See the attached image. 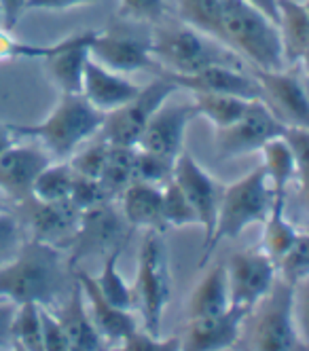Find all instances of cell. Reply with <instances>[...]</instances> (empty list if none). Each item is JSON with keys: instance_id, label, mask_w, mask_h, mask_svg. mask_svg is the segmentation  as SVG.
I'll use <instances>...</instances> for the list:
<instances>
[{"instance_id": "cell-1", "label": "cell", "mask_w": 309, "mask_h": 351, "mask_svg": "<svg viewBox=\"0 0 309 351\" xmlns=\"http://www.w3.org/2000/svg\"><path fill=\"white\" fill-rule=\"evenodd\" d=\"M70 273L62 250L25 239L15 258L0 267V298L13 305L34 303L54 309L72 286Z\"/></svg>"}, {"instance_id": "cell-2", "label": "cell", "mask_w": 309, "mask_h": 351, "mask_svg": "<svg viewBox=\"0 0 309 351\" xmlns=\"http://www.w3.org/2000/svg\"><path fill=\"white\" fill-rule=\"evenodd\" d=\"M102 123H104V112L95 110L81 93H62L60 104L45 121L34 125L13 123L9 130L15 138L41 142L51 159L56 157L58 161H68L85 140L98 136Z\"/></svg>"}, {"instance_id": "cell-3", "label": "cell", "mask_w": 309, "mask_h": 351, "mask_svg": "<svg viewBox=\"0 0 309 351\" xmlns=\"http://www.w3.org/2000/svg\"><path fill=\"white\" fill-rule=\"evenodd\" d=\"M222 45L236 56L248 60L252 68H284L279 32L275 23L246 0H220Z\"/></svg>"}, {"instance_id": "cell-4", "label": "cell", "mask_w": 309, "mask_h": 351, "mask_svg": "<svg viewBox=\"0 0 309 351\" xmlns=\"http://www.w3.org/2000/svg\"><path fill=\"white\" fill-rule=\"evenodd\" d=\"M150 56L159 66V74L172 77H187L210 66H244L240 56L187 23L159 26L154 30L150 36Z\"/></svg>"}, {"instance_id": "cell-5", "label": "cell", "mask_w": 309, "mask_h": 351, "mask_svg": "<svg viewBox=\"0 0 309 351\" xmlns=\"http://www.w3.org/2000/svg\"><path fill=\"white\" fill-rule=\"evenodd\" d=\"M271 199H273V195L267 184V176H265L263 165L254 167L252 171H248L244 176V178L222 189L214 235H212L210 245L203 250L199 265L203 267L208 263L210 254L218 247L220 241L236 239L250 227V224L265 222Z\"/></svg>"}, {"instance_id": "cell-6", "label": "cell", "mask_w": 309, "mask_h": 351, "mask_svg": "<svg viewBox=\"0 0 309 351\" xmlns=\"http://www.w3.org/2000/svg\"><path fill=\"white\" fill-rule=\"evenodd\" d=\"M297 286L275 278L271 290L256 303L246 332V351H307L299 337L295 307Z\"/></svg>"}, {"instance_id": "cell-7", "label": "cell", "mask_w": 309, "mask_h": 351, "mask_svg": "<svg viewBox=\"0 0 309 351\" xmlns=\"http://www.w3.org/2000/svg\"><path fill=\"white\" fill-rule=\"evenodd\" d=\"M132 292H134V309H138L142 315L144 330L159 337L161 317L172 294L168 256H165L161 233L146 231L138 250V271H136V282L132 286Z\"/></svg>"}, {"instance_id": "cell-8", "label": "cell", "mask_w": 309, "mask_h": 351, "mask_svg": "<svg viewBox=\"0 0 309 351\" xmlns=\"http://www.w3.org/2000/svg\"><path fill=\"white\" fill-rule=\"evenodd\" d=\"M178 91V85L168 74H157V79L150 81L146 87L138 89V93L127 104L115 108L104 114V123L98 132L106 144L113 146H130L134 148L146 130L150 117L165 104L168 99Z\"/></svg>"}, {"instance_id": "cell-9", "label": "cell", "mask_w": 309, "mask_h": 351, "mask_svg": "<svg viewBox=\"0 0 309 351\" xmlns=\"http://www.w3.org/2000/svg\"><path fill=\"white\" fill-rule=\"evenodd\" d=\"M132 235V227L125 222L117 202H106L81 212V222L70 245L68 267L87 256H106L111 250L125 245Z\"/></svg>"}, {"instance_id": "cell-10", "label": "cell", "mask_w": 309, "mask_h": 351, "mask_svg": "<svg viewBox=\"0 0 309 351\" xmlns=\"http://www.w3.org/2000/svg\"><path fill=\"white\" fill-rule=\"evenodd\" d=\"M288 125L282 123L263 99H250L244 114L229 128L216 130V159L229 161L261 150L269 140L284 136Z\"/></svg>"}, {"instance_id": "cell-11", "label": "cell", "mask_w": 309, "mask_h": 351, "mask_svg": "<svg viewBox=\"0 0 309 351\" xmlns=\"http://www.w3.org/2000/svg\"><path fill=\"white\" fill-rule=\"evenodd\" d=\"M250 74L261 87V99L282 123L295 125V128H307L309 99L305 83L299 74V66H284L279 70L252 68Z\"/></svg>"}, {"instance_id": "cell-12", "label": "cell", "mask_w": 309, "mask_h": 351, "mask_svg": "<svg viewBox=\"0 0 309 351\" xmlns=\"http://www.w3.org/2000/svg\"><path fill=\"white\" fill-rule=\"evenodd\" d=\"M172 180L185 193L189 206L195 212L197 224L203 231V250H205L210 245L212 235H214L222 189L218 186V182L212 176L195 161V157H191L185 150L174 161Z\"/></svg>"}, {"instance_id": "cell-13", "label": "cell", "mask_w": 309, "mask_h": 351, "mask_svg": "<svg viewBox=\"0 0 309 351\" xmlns=\"http://www.w3.org/2000/svg\"><path fill=\"white\" fill-rule=\"evenodd\" d=\"M227 269L231 307L252 311L275 282V265L261 247L231 254Z\"/></svg>"}, {"instance_id": "cell-14", "label": "cell", "mask_w": 309, "mask_h": 351, "mask_svg": "<svg viewBox=\"0 0 309 351\" xmlns=\"http://www.w3.org/2000/svg\"><path fill=\"white\" fill-rule=\"evenodd\" d=\"M21 220L30 229V239L51 247L66 250L72 245L81 222V210L70 199L66 202H41L36 197L19 204Z\"/></svg>"}, {"instance_id": "cell-15", "label": "cell", "mask_w": 309, "mask_h": 351, "mask_svg": "<svg viewBox=\"0 0 309 351\" xmlns=\"http://www.w3.org/2000/svg\"><path fill=\"white\" fill-rule=\"evenodd\" d=\"M89 58L119 74H130L136 70H150L159 74V66L150 56V36H140L134 32H95L89 45Z\"/></svg>"}, {"instance_id": "cell-16", "label": "cell", "mask_w": 309, "mask_h": 351, "mask_svg": "<svg viewBox=\"0 0 309 351\" xmlns=\"http://www.w3.org/2000/svg\"><path fill=\"white\" fill-rule=\"evenodd\" d=\"M49 163L51 157L45 148L13 142L0 153V193L19 206L32 197L38 173Z\"/></svg>"}, {"instance_id": "cell-17", "label": "cell", "mask_w": 309, "mask_h": 351, "mask_svg": "<svg viewBox=\"0 0 309 351\" xmlns=\"http://www.w3.org/2000/svg\"><path fill=\"white\" fill-rule=\"evenodd\" d=\"M193 119H197L193 102L161 104V108L150 117L136 148L176 161V157L183 153L185 132Z\"/></svg>"}, {"instance_id": "cell-18", "label": "cell", "mask_w": 309, "mask_h": 351, "mask_svg": "<svg viewBox=\"0 0 309 351\" xmlns=\"http://www.w3.org/2000/svg\"><path fill=\"white\" fill-rule=\"evenodd\" d=\"M250 311L229 307L218 315L189 319V328L180 351H222L240 343L242 326Z\"/></svg>"}, {"instance_id": "cell-19", "label": "cell", "mask_w": 309, "mask_h": 351, "mask_svg": "<svg viewBox=\"0 0 309 351\" xmlns=\"http://www.w3.org/2000/svg\"><path fill=\"white\" fill-rule=\"evenodd\" d=\"M74 280L81 286L85 305H87V311H89V317L95 326V330L100 332L102 339L106 341V345H117L119 341L130 337L138 328V319L134 317V313L111 305L108 300L102 296L95 280L87 271L76 269Z\"/></svg>"}, {"instance_id": "cell-20", "label": "cell", "mask_w": 309, "mask_h": 351, "mask_svg": "<svg viewBox=\"0 0 309 351\" xmlns=\"http://www.w3.org/2000/svg\"><path fill=\"white\" fill-rule=\"evenodd\" d=\"M168 77L178 85V89H187L191 93H222L244 99L261 97V87L252 74L233 66H210L195 74H187V77H172V74Z\"/></svg>"}, {"instance_id": "cell-21", "label": "cell", "mask_w": 309, "mask_h": 351, "mask_svg": "<svg viewBox=\"0 0 309 351\" xmlns=\"http://www.w3.org/2000/svg\"><path fill=\"white\" fill-rule=\"evenodd\" d=\"M51 313L60 322L62 330L68 339L70 351H108L106 341L100 337V332L95 330V326L89 317L81 286L74 280V275H72V286L68 290L66 300L58 309L56 307L51 309Z\"/></svg>"}, {"instance_id": "cell-22", "label": "cell", "mask_w": 309, "mask_h": 351, "mask_svg": "<svg viewBox=\"0 0 309 351\" xmlns=\"http://www.w3.org/2000/svg\"><path fill=\"white\" fill-rule=\"evenodd\" d=\"M138 85H134L125 74L113 72L91 58L85 64L81 95L100 112H113L115 108L127 104L138 93Z\"/></svg>"}, {"instance_id": "cell-23", "label": "cell", "mask_w": 309, "mask_h": 351, "mask_svg": "<svg viewBox=\"0 0 309 351\" xmlns=\"http://www.w3.org/2000/svg\"><path fill=\"white\" fill-rule=\"evenodd\" d=\"M95 36V30L70 34L66 36V45L60 49L56 56L45 60L49 79L58 85L62 93L76 95L81 93L83 87V72L85 64L89 60V45Z\"/></svg>"}, {"instance_id": "cell-24", "label": "cell", "mask_w": 309, "mask_h": 351, "mask_svg": "<svg viewBox=\"0 0 309 351\" xmlns=\"http://www.w3.org/2000/svg\"><path fill=\"white\" fill-rule=\"evenodd\" d=\"M117 202L125 222L132 229H146L161 235L168 231V224L163 220L161 186L134 180L119 195Z\"/></svg>"}, {"instance_id": "cell-25", "label": "cell", "mask_w": 309, "mask_h": 351, "mask_svg": "<svg viewBox=\"0 0 309 351\" xmlns=\"http://www.w3.org/2000/svg\"><path fill=\"white\" fill-rule=\"evenodd\" d=\"M277 32L286 66H301L309 53V7L299 0H277Z\"/></svg>"}, {"instance_id": "cell-26", "label": "cell", "mask_w": 309, "mask_h": 351, "mask_svg": "<svg viewBox=\"0 0 309 351\" xmlns=\"http://www.w3.org/2000/svg\"><path fill=\"white\" fill-rule=\"evenodd\" d=\"M229 307H231V298H229L227 269L225 265H216L195 286L187 305V315L189 319L208 317V315H218Z\"/></svg>"}, {"instance_id": "cell-27", "label": "cell", "mask_w": 309, "mask_h": 351, "mask_svg": "<svg viewBox=\"0 0 309 351\" xmlns=\"http://www.w3.org/2000/svg\"><path fill=\"white\" fill-rule=\"evenodd\" d=\"M263 224H265V231H263V245H261V250L275 265L277 258L284 254L286 250L301 235V231L295 227V224L286 216V197L273 195L269 212H267V218H265Z\"/></svg>"}, {"instance_id": "cell-28", "label": "cell", "mask_w": 309, "mask_h": 351, "mask_svg": "<svg viewBox=\"0 0 309 351\" xmlns=\"http://www.w3.org/2000/svg\"><path fill=\"white\" fill-rule=\"evenodd\" d=\"M263 169L267 176V184L271 189V195L286 197L293 182H297V167L295 157L288 142L284 138H273L263 148Z\"/></svg>"}, {"instance_id": "cell-29", "label": "cell", "mask_w": 309, "mask_h": 351, "mask_svg": "<svg viewBox=\"0 0 309 351\" xmlns=\"http://www.w3.org/2000/svg\"><path fill=\"white\" fill-rule=\"evenodd\" d=\"M134 155L136 146H113L108 144V155L104 169L100 173V182L106 189L108 197L117 202L119 195L134 182Z\"/></svg>"}, {"instance_id": "cell-30", "label": "cell", "mask_w": 309, "mask_h": 351, "mask_svg": "<svg viewBox=\"0 0 309 351\" xmlns=\"http://www.w3.org/2000/svg\"><path fill=\"white\" fill-rule=\"evenodd\" d=\"M125 245H119L115 250L104 256V265H102V271L95 280L102 296H104L111 305L119 307V309H125V311H132L134 309V292H132V286L127 284L121 273H119V256L123 254Z\"/></svg>"}, {"instance_id": "cell-31", "label": "cell", "mask_w": 309, "mask_h": 351, "mask_svg": "<svg viewBox=\"0 0 309 351\" xmlns=\"http://www.w3.org/2000/svg\"><path fill=\"white\" fill-rule=\"evenodd\" d=\"M250 99L238 97V95H222V93H193V104L197 110V117H205L216 130L229 128L236 123Z\"/></svg>"}, {"instance_id": "cell-32", "label": "cell", "mask_w": 309, "mask_h": 351, "mask_svg": "<svg viewBox=\"0 0 309 351\" xmlns=\"http://www.w3.org/2000/svg\"><path fill=\"white\" fill-rule=\"evenodd\" d=\"M180 21L222 45L220 0H178Z\"/></svg>"}, {"instance_id": "cell-33", "label": "cell", "mask_w": 309, "mask_h": 351, "mask_svg": "<svg viewBox=\"0 0 309 351\" xmlns=\"http://www.w3.org/2000/svg\"><path fill=\"white\" fill-rule=\"evenodd\" d=\"M74 182V171L68 161H51L34 182L32 197L41 199V202H66L72 191Z\"/></svg>"}, {"instance_id": "cell-34", "label": "cell", "mask_w": 309, "mask_h": 351, "mask_svg": "<svg viewBox=\"0 0 309 351\" xmlns=\"http://www.w3.org/2000/svg\"><path fill=\"white\" fill-rule=\"evenodd\" d=\"M13 343L21 345L25 351H43V326L41 307L34 303L17 305L11 326Z\"/></svg>"}, {"instance_id": "cell-35", "label": "cell", "mask_w": 309, "mask_h": 351, "mask_svg": "<svg viewBox=\"0 0 309 351\" xmlns=\"http://www.w3.org/2000/svg\"><path fill=\"white\" fill-rule=\"evenodd\" d=\"M275 273L286 284L299 286L309 273V235L301 233L299 239L275 263Z\"/></svg>"}, {"instance_id": "cell-36", "label": "cell", "mask_w": 309, "mask_h": 351, "mask_svg": "<svg viewBox=\"0 0 309 351\" xmlns=\"http://www.w3.org/2000/svg\"><path fill=\"white\" fill-rule=\"evenodd\" d=\"M172 171H174L172 159H165L161 155H154V153H148V150L136 148L134 180L154 184V186H163L172 180Z\"/></svg>"}, {"instance_id": "cell-37", "label": "cell", "mask_w": 309, "mask_h": 351, "mask_svg": "<svg viewBox=\"0 0 309 351\" xmlns=\"http://www.w3.org/2000/svg\"><path fill=\"white\" fill-rule=\"evenodd\" d=\"M161 204H163V220L168 224V229L197 224L193 208L189 206L185 193L180 191V186L174 180L161 186Z\"/></svg>"}, {"instance_id": "cell-38", "label": "cell", "mask_w": 309, "mask_h": 351, "mask_svg": "<svg viewBox=\"0 0 309 351\" xmlns=\"http://www.w3.org/2000/svg\"><path fill=\"white\" fill-rule=\"evenodd\" d=\"M106 155H108V144L102 138H98L93 144H89L85 150H81V153H74L68 159V163L76 176H85V178H98L100 180V173L106 163Z\"/></svg>"}, {"instance_id": "cell-39", "label": "cell", "mask_w": 309, "mask_h": 351, "mask_svg": "<svg viewBox=\"0 0 309 351\" xmlns=\"http://www.w3.org/2000/svg\"><path fill=\"white\" fill-rule=\"evenodd\" d=\"M183 341L180 337H154L146 330H134L130 337L117 343V347H108V351H180Z\"/></svg>"}, {"instance_id": "cell-40", "label": "cell", "mask_w": 309, "mask_h": 351, "mask_svg": "<svg viewBox=\"0 0 309 351\" xmlns=\"http://www.w3.org/2000/svg\"><path fill=\"white\" fill-rule=\"evenodd\" d=\"M282 138L288 142V146L293 150L295 167H297V184H299L301 195L305 197V193H307V163H309V130L288 125Z\"/></svg>"}, {"instance_id": "cell-41", "label": "cell", "mask_w": 309, "mask_h": 351, "mask_svg": "<svg viewBox=\"0 0 309 351\" xmlns=\"http://www.w3.org/2000/svg\"><path fill=\"white\" fill-rule=\"evenodd\" d=\"M23 229L15 214L9 210L0 212V267L15 258L19 247L23 245Z\"/></svg>"}, {"instance_id": "cell-42", "label": "cell", "mask_w": 309, "mask_h": 351, "mask_svg": "<svg viewBox=\"0 0 309 351\" xmlns=\"http://www.w3.org/2000/svg\"><path fill=\"white\" fill-rule=\"evenodd\" d=\"M68 199L81 212L87 208L100 206V204L113 202L106 189L102 186V182L98 178H85V176H76V173H74V182H72V191H70Z\"/></svg>"}, {"instance_id": "cell-43", "label": "cell", "mask_w": 309, "mask_h": 351, "mask_svg": "<svg viewBox=\"0 0 309 351\" xmlns=\"http://www.w3.org/2000/svg\"><path fill=\"white\" fill-rule=\"evenodd\" d=\"M165 15V0H119V17L138 23H159Z\"/></svg>"}, {"instance_id": "cell-44", "label": "cell", "mask_w": 309, "mask_h": 351, "mask_svg": "<svg viewBox=\"0 0 309 351\" xmlns=\"http://www.w3.org/2000/svg\"><path fill=\"white\" fill-rule=\"evenodd\" d=\"M41 326H43V351H70L68 339L56 315L51 313V309L41 307Z\"/></svg>"}, {"instance_id": "cell-45", "label": "cell", "mask_w": 309, "mask_h": 351, "mask_svg": "<svg viewBox=\"0 0 309 351\" xmlns=\"http://www.w3.org/2000/svg\"><path fill=\"white\" fill-rule=\"evenodd\" d=\"M25 5H28V0H0V23L5 30H15L17 21L25 13Z\"/></svg>"}, {"instance_id": "cell-46", "label": "cell", "mask_w": 309, "mask_h": 351, "mask_svg": "<svg viewBox=\"0 0 309 351\" xmlns=\"http://www.w3.org/2000/svg\"><path fill=\"white\" fill-rule=\"evenodd\" d=\"M100 0H28L25 11H64V9H74V7H85V5H95Z\"/></svg>"}, {"instance_id": "cell-47", "label": "cell", "mask_w": 309, "mask_h": 351, "mask_svg": "<svg viewBox=\"0 0 309 351\" xmlns=\"http://www.w3.org/2000/svg\"><path fill=\"white\" fill-rule=\"evenodd\" d=\"M17 305L9 303V300L0 298V349L9 347L13 343L11 326H13V315H15Z\"/></svg>"}, {"instance_id": "cell-48", "label": "cell", "mask_w": 309, "mask_h": 351, "mask_svg": "<svg viewBox=\"0 0 309 351\" xmlns=\"http://www.w3.org/2000/svg\"><path fill=\"white\" fill-rule=\"evenodd\" d=\"M246 3H250L254 9H259L277 26V0H246Z\"/></svg>"}, {"instance_id": "cell-49", "label": "cell", "mask_w": 309, "mask_h": 351, "mask_svg": "<svg viewBox=\"0 0 309 351\" xmlns=\"http://www.w3.org/2000/svg\"><path fill=\"white\" fill-rule=\"evenodd\" d=\"M13 142H15V136L11 134L9 125H0V153H3L5 148H9Z\"/></svg>"}, {"instance_id": "cell-50", "label": "cell", "mask_w": 309, "mask_h": 351, "mask_svg": "<svg viewBox=\"0 0 309 351\" xmlns=\"http://www.w3.org/2000/svg\"><path fill=\"white\" fill-rule=\"evenodd\" d=\"M11 351H25L21 345H17V343H11Z\"/></svg>"}, {"instance_id": "cell-51", "label": "cell", "mask_w": 309, "mask_h": 351, "mask_svg": "<svg viewBox=\"0 0 309 351\" xmlns=\"http://www.w3.org/2000/svg\"><path fill=\"white\" fill-rule=\"evenodd\" d=\"M5 210H7V206H5L3 199H0V212H5Z\"/></svg>"}]
</instances>
